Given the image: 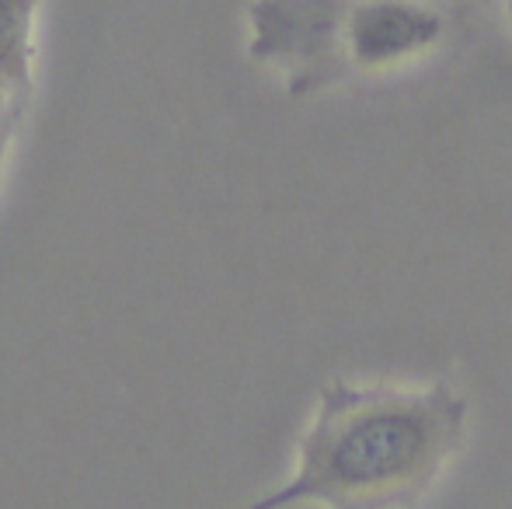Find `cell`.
I'll return each instance as SVG.
<instances>
[{"label": "cell", "instance_id": "obj_1", "mask_svg": "<svg viewBox=\"0 0 512 509\" xmlns=\"http://www.w3.org/2000/svg\"><path fill=\"white\" fill-rule=\"evenodd\" d=\"M460 408L439 391H335L300 447L297 478L269 506L387 496L425 478L453 447Z\"/></svg>", "mask_w": 512, "mask_h": 509}, {"label": "cell", "instance_id": "obj_2", "mask_svg": "<svg viewBox=\"0 0 512 509\" xmlns=\"http://www.w3.org/2000/svg\"><path fill=\"white\" fill-rule=\"evenodd\" d=\"M439 32V14L415 0H363L349 14V53L363 67H391L425 53Z\"/></svg>", "mask_w": 512, "mask_h": 509}, {"label": "cell", "instance_id": "obj_3", "mask_svg": "<svg viewBox=\"0 0 512 509\" xmlns=\"http://www.w3.org/2000/svg\"><path fill=\"white\" fill-rule=\"evenodd\" d=\"M35 11L39 0H0V84L7 95H21L32 84Z\"/></svg>", "mask_w": 512, "mask_h": 509}, {"label": "cell", "instance_id": "obj_4", "mask_svg": "<svg viewBox=\"0 0 512 509\" xmlns=\"http://www.w3.org/2000/svg\"><path fill=\"white\" fill-rule=\"evenodd\" d=\"M7 147H11V119H7V112L0 109V175H4Z\"/></svg>", "mask_w": 512, "mask_h": 509}, {"label": "cell", "instance_id": "obj_5", "mask_svg": "<svg viewBox=\"0 0 512 509\" xmlns=\"http://www.w3.org/2000/svg\"><path fill=\"white\" fill-rule=\"evenodd\" d=\"M7 98H11V95H7L4 84H0V109H4V105H7Z\"/></svg>", "mask_w": 512, "mask_h": 509}]
</instances>
